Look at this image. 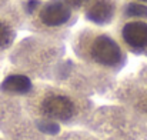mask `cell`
<instances>
[{
    "label": "cell",
    "mask_w": 147,
    "mask_h": 140,
    "mask_svg": "<svg viewBox=\"0 0 147 140\" xmlns=\"http://www.w3.org/2000/svg\"><path fill=\"white\" fill-rule=\"evenodd\" d=\"M90 56L103 66H117L123 60L120 46L107 34H97L90 42Z\"/></svg>",
    "instance_id": "cell-1"
},
{
    "label": "cell",
    "mask_w": 147,
    "mask_h": 140,
    "mask_svg": "<svg viewBox=\"0 0 147 140\" xmlns=\"http://www.w3.org/2000/svg\"><path fill=\"white\" fill-rule=\"evenodd\" d=\"M71 17V6L66 0H50L40 6L39 20L47 27L66 24Z\"/></svg>",
    "instance_id": "cell-2"
},
{
    "label": "cell",
    "mask_w": 147,
    "mask_h": 140,
    "mask_svg": "<svg viewBox=\"0 0 147 140\" xmlns=\"http://www.w3.org/2000/svg\"><path fill=\"white\" fill-rule=\"evenodd\" d=\"M42 112L45 116L57 120H67L76 113L73 100L63 94L47 96L42 103Z\"/></svg>",
    "instance_id": "cell-3"
},
{
    "label": "cell",
    "mask_w": 147,
    "mask_h": 140,
    "mask_svg": "<svg viewBox=\"0 0 147 140\" xmlns=\"http://www.w3.org/2000/svg\"><path fill=\"white\" fill-rule=\"evenodd\" d=\"M121 37L124 43L131 49L147 47V22H129L121 29Z\"/></svg>",
    "instance_id": "cell-4"
},
{
    "label": "cell",
    "mask_w": 147,
    "mask_h": 140,
    "mask_svg": "<svg viewBox=\"0 0 147 140\" xmlns=\"http://www.w3.org/2000/svg\"><path fill=\"white\" fill-rule=\"evenodd\" d=\"M114 1L113 0H96L87 10V19L97 24L109 23L114 16Z\"/></svg>",
    "instance_id": "cell-5"
},
{
    "label": "cell",
    "mask_w": 147,
    "mask_h": 140,
    "mask_svg": "<svg viewBox=\"0 0 147 140\" xmlns=\"http://www.w3.org/2000/svg\"><path fill=\"white\" fill-rule=\"evenodd\" d=\"M30 87H32V83H30L29 77L20 76V74L9 76L1 85L3 90L11 92V93H27L30 90Z\"/></svg>",
    "instance_id": "cell-6"
},
{
    "label": "cell",
    "mask_w": 147,
    "mask_h": 140,
    "mask_svg": "<svg viewBox=\"0 0 147 140\" xmlns=\"http://www.w3.org/2000/svg\"><path fill=\"white\" fill-rule=\"evenodd\" d=\"M13 36H14V34H13L11 27H10L6 22H3V20L0 19V50L4 49V47H7L11 43Z\"/></svg>",
    "instance_id": "cell-7"
},
{
    "label": "cell",
    "mask_w": 147,
    "mask_h": 140,
    "mask_svg": "<svg viewBox=\"0 0 147 140\" xmlns=\"http://www.w3.org/2000/svg\"><path fill=\"white\" fill-rule=\"evenodd\" d=\"M126 14L130 17H147V6L139 3H130L126 6Z\"/></svg>",
    "instance_id": "cell-8"
},
{
    "label": "cell",
    "mask_w": 147,
    "mask_h": 140,
    "mask_svg": "<svg viewBox=\"0 0 147 140\" xmlns=\"http://www.w3.org/2000/svg\"><path fill=\"white\" fill-rule=\"evenodd\" d=\"M67 1H69V4L73 6V7H82V6H84L86 3H89L90 0H67Z\"/></svg>",
    "instance_id": "cell-9"
},
{
    "label": "cell",
    "mask_w": 147,
    "mask_h": 140,
    "mask_svg": "<svg viewBox=\"0 0 147 140\" xmlns=\"http://www.w3.org/2000/svg\"><path fill=\"white\" fill-rule=\"evenodd\" d=\"M142 1H146V3H147V0H142Z\"/></svg>",
    "instance_id": "cell-10"
}]
</instances>
